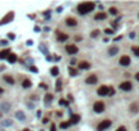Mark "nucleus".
<instances>
[{
	"label": "nucleus",
	"instance_id": "c756f323",
	"mask_svg": "<svg viewBox=\"0 0 139 131\" xmlns=\"http://www.w3.org/2000/svg\"><path fill=\"white\" fill-rule=\"evenodd\" d=\"M8 108H10V105H8V104H3V105H2V109L4 111V112H7Z\"/></svg>",
	"mask_w": 139,
	"mask_h": 131
},
{
	"label": "nucleus",
	"instance_id": "1a4fd4ad",
	"mask_svg": "<svg viewBox=\"0 0 139 131\" xmlns=\"http://www.w3.org/2000/svg\"><path fill=\"white\" fill-rule=\"evenodd\" d=\"M120 89L124 91H128L132 89V83L131 82H123V83H120Z\"/></svg>",
	"mask_w": 139,
	"mask_h": 131
},
{
	"label": "nucleus",
	"instance_id": "aec40b11",
	"mask_svg": "<svg viewBox=\"0 0 139 131\" xmlns=\"http://www.w3.org/2000/svg\"><path fill=\"white\" fill-rule=\"evenodd\" d=\"M138 108H139V106H138V104H132V105L130 106V109H131V112H132V113H136L138 111H139Z\"/></svg>",
	"mask_w": 139,
	"mask_h": 131
},
{
	"label": "nucleus",
	"instance_id": "bb28decb",
	"mask_svg": "<svg viewBox=\"0 0 139 131\" xmlns=\"http://www.w3.org/2000/svg\"><path fill=\"white\" fill-rule=\"evenodd\" d=\"M52 98H53V96H52V94H46L45 96V101H46V103H51Z\"/></svg>",
	"mask_w": 139,
	"mask_h": 131
},
{
	"label": "nucleus",
	"instance_id": "7c9ffc66",
	"mask_svg": "<svg viewBox=\"0 0 139 131\" xmlns=\"http://www.w3.org/2000/svg\"><path fill=\"white\" fill-rule=\"evenodd\" d=\"M59 104H60V105H66V106H67V105H68V103H67V101H66V100H63V98H61V100L59 101Z\"/></svg>",
	"mask_w": 139,
	"mask_h": 131
},
{
	"label": "nucleus",
	"instance_id": "4be33fe9",
	"mask_svg": "<svg viewBox=\"0 0 139 131\" xmlns=\"http://www.w3.org/2000/svg\"><path fill=\"white\" fill-rule=\"evenodd\" d=\"M56 90L57 91H61V79H57V82H56Z\"/></svg>",
	"mask_w": 139,
	"mask_h": 131
},
{
	"label": "nucleus",
	"instance_id": "58836bf2",
	"mask_svg": "<svg viewBox=\"0 0 139 131\" xmlns=\"http://www.w3.org/2000/svg\"><path fill=\"white\" fill-rule=\"evenodd\" d=\"M3 93V89H2V87H0V94H2Z\"/></svg>",
	"mask_w": 139,
	"mask_h": 131
},
{
	"label": "nucleus",
	"instance_id": "2eb2a0df",
	"mask_svg": "<svg viewBox=\"0 0 139 131\" xmlns=\"http://www.w3.org/2000/svg\"><path fill=\"white\" fill-rule=\"evenodd\" d=\"M79 120H80V116H79V115H72V116H71L70 123H71V124H76Z\"/></svg>",
	"mask_w": 139,
	"mask_h": 131
},
{
	"label": "nucleus",
	"instance_id": "393cba45",
	"mask_svg": "<svg viewBox=\"0 0 139 131\" xmlns=\"http://www.w3.org/2000/svg\"><path fill=\"white\" fill-rule=\"evenodd\" d=\"M70 124H71L70 122H61V123H60V127H61V128H67Z\"/></svg>",
	"mask_w": 139,
	"mask_h": 131
},
{
	"label": "nucleus",
	"instance_id": "0eeeda50",
	"mask_svg": "<svg viewBox=\"0 0 139 131\" xmlns=\"http://www.w3.org/2000/svg\"><path fill=\"white\" fill-rule=\"evenodd\" d=\"M130 63H131V59L128 57L127 55H124L120 57V66H124V67H127V66H130Z\"/></svg>",
	"mask_w": 139,
	"mask_h": 131
},
{
	"label": "nucleus",
	"instance_id": "e433bc0d",
	"mask_svg": "<svg viewBox=\"0 0 139 131\" xmlns=\"http://www.w3.org/2000/svg\"><path fill=\"white\" fill-rule=\"evenodd\" d=\"M135 79L139 81V72H136V75H135Z\"/></svg>",
	"mask_w": 139,
	"mask_h": 131
},
{
	"label": "nucleus",
	"instance_id": "f3484780",
	"mask_svg": "<svg viewBox=\"0 0 139 131\" xmlns=\"http://www.w3.org/2000/svg\"><path fill=\"white\" fill-rule=\"evenodd\" d=\"M94 18H95V21H102V19L107 18V14H105V12H98Z\"/></svg>",
	"mask_w": 139,
	"mask_h": 131
},
{
	"label": "nucleus",
	"instance_id": "f257e3e1",
	"mask_svg": "<svg viewBox=\"0 0 139 131\" xmlns=\"http://www.w3.org/2000/svg\"><path fill=\"white\" fill-rule=\"evenodd\" d=\"M94 7H95V4H94V3H92V2H85V3L78 4L76 10H78V12L80 14V15H85V14L92 12L93 10H94Z\"/></svg>",
	"mask_w": 139,
	"mask_h": 131
},
{
	"label": "nucleus",
	"instance_id": "ea45409f",
	"mask_svg": "<svg viewBox=\"0 0 139 131\" xmlns=\"http://www.w3.org/2000/svg\"><path fill=\"white\" fill-rule=\"evenodd\" d=\"M22 131H30V130H29V128H25V130H22Z\"/></svg>",
	"mask_w": 139,
	"mask_h": 131
},
{
	"label": "nucleus",
	"instance_id": "ddd939ff",
	"mask_svg": "<svg viewBox=\"0 0 139 131\" xmlns=\"http://www.w3.org/2000/svg\"><path fill=\"white\" fill-rule=\"evenodd\" d=\"M66 23L68 26H76V23H78V22H76V19H74V18H67L66 19Z\"/></svg>",
	"mask_w": 139,
	"mask_h": 131
},
{
	"label": "nucleus",
	"instance_id": "c9c22d12",
	"mask_svg": "<svg viewBox=\"0 0 139 131\" xmlns=\"http://www.w3.org/2000/svg\"><path fill=\"white\" fill-rule=\"evenodd\" d=\"M51 131H56V126H55V124L51 126Z\"/></svg>",
	"mask_w": 139,
	"mask_h": 131
},
{
	"label": "nucleus",
	"instance_id": "cd10ccee",
	"mask_svg": "<svg viewBox=\"0 0 139 131\" xmlns=\"http://www.w3.org/2000/svg\"><path fill=\"white\" fill-rule=\"evenodd\" d=\"M109 12H111L112 15H116V14H117V10L115 8V7H111V8H109Z\"/></svg>",
	"mask_w": 139,
	"mask_h": 131
},
{
	"label": "nucleus",
	"instance_id": "5701e85b",
	"mask_svg": "<svg viewBox=\"0 0 139 131\" xmlns=\"http://www.w3.org/2000/svg\"><path fill=\"white\" fill-rule=\"evenodd\" d=\"M70 75H71V76H76V75H78V71L74 70L72 67H70Z\"/></svg>",
	"mask_w": 139,
	"mask_h": 131
},
{
	"label": "nucleus",
	"instance_id": "9d476101",
	"mask_svg": "<svg viewBox=\"0 0 139 131\" xmlns=\"http://www.w3.org/2000/svg\"><path fill=\"white\" fill-rule=\"evenodd\" d=\"M57 40H59L60 42H64V41L68 40V36H67L66 33H63V32H57Z\"/></svg>",
	"mask_w": 139,
	"mask_h": 131
},
{
	"label": "nucleus",
	"instance_id": "4c0bfd02",
	"mask_svg": "<svg viewBox=\"0 0 139 131\" xmlns=\"http://www.w3.org/2000/svg\"><path fill=\"white\" fill-rule=\"evenodd\" d=\"M136 130L139 131V120H138V122H136Z\"/></svg>",
	"mask_w": 139,
	"mask_h": 131
},
{
	"label": "nucleus",
	"instance_id": "473e14b6",
	"mask_svg": "<svg viewBox=\"0 0 139 131\" xmlns=\"http://www.w3.org/2000/svg\"><path fill=\"white\" fill-rule=\"evenodd\" d=\"M116 131H127V128L126 127H124V126H120V127H119Z\"/></svg>",
	"mask_w": 139,
	"mask_h": 131
},
{
	"label": "nucleus",
	"instance_id": "6e6552de",
	"mask_svg": "<svg viewBox=\"0 0 139 131\" xmlns=\"http://www.w3.org/2000/svg\"><path fill=\"white\" fill-rule=\"evenodd\" d=\"M97 81H98L97 75L92 74V75H89L87 78H86V83H89V85H94V83H97Z\"/></svg>",
	"mask_w": 139,
	"mask_h": 131
},
{
	"label": "nucleus",
	"instance_id": "f704fd0d",
	"mask_svg": "<svg viewBox=\"0 0 139 131\" xmlns=\"http://www.w3.org/2000/svg\"><path fill=\"white\" fill-rule=\"evenodd\" d=\"M40 87H41V89H48V86L45 83H40Z\"/></svg>",
	"mask_w": 139,
	"mask_h": 131
},
{
	"label": "nucleus",
	"instance_id": "423d86ee",
	"mask_svg": "<svg viewBox=\"0 0 139 131\" xmlns=\"http://www.w3.org/2000/svg\"><path fill=\"white\" fill-rule=\"evenodd\" d=\"M109 87L111 86H101V87H98V90H97V93L100 96H109Z\"/></svg>",
	"mask_w": 139,
	"mask_h": 131
},
{
	"label": "nucleus",
	"instance_id": "9b49d317",
	"mask_svg": "<svg viewBox=\"0 0 139 131\" xmlns=\"http://www.w3.org/2000/svg\"><path fill=\"white\" fill-rule=\"evenodd\" d=\"M10 53H11V51H10V49H4V51H0V59H7Z\"/></svg>",
	"mask_w": 139,
	"mask_h": 131
},
{
	"label": "nucleus",
	"instance_id": "7ed1b4c3",
	"mask_svg": "<svg viewBox=\"0 0 139 131\" xmlns=\"http://www.w3.org/2000/svg\"><path fill=\"white\" fill-rule=\"evenodd\" d=\"M93 109H94V112L101 113V112H104V109H105V104L102 103V101H97V103H94Z\"/></svg>",
	"mask_w": 139,
	"mask_h": 131
},
{
	"label": "nucleus",
	"instance_id": "4468645a",
	"mask_svg": "<svg viewBox=\"0 0 139 131\" xmlns=\"http://www.w3.org/2000/svg\"><path fill=\"white\" fill-rule=\"evenodd\" d=\"M79 68H82V70H89V68H90V63H89V61H80V63H79Z\"/></svg>",
	"mask_w": 139,
	"mask_h": 131
},
{
	"label": "nucleus",
	"instance_id": "f03ea898",
	"mask_svg": "<svg viewBox=\"0 0 139 131\" xmlns=\"http://www.w3.org/2000/svg\"><path fill=\"white\" fill-rule=\"evenodd\" d=\"M111 126H112V122H111V120H109V119H105V120H102V122L97 126V131H104V130L109 128Z\"/></svg>",
	"mask_w": 139,
	"mask_h": 131
},
{
	"label": "nucleus",
	"instance_id": "72a5a7b5",
	"mask_svg": "<svg viewBox=\"0 0 139 131\" xmlns=\"http://www.w3.org/2000/svg\"><path fill=\"white\" fill-rule=\"evenodd\" d=\"M105 33H107V34H112L113 30H112V29H105Z\"/></svg>",
	"mask_w": 139,
	"mask_h": 131
},
{
	"label": "nucleus",
	"instance_id": "dca6fc26",
	"mask_svg": "<svg viewBox=\"0 0 139 131\" xmlns=\"http://www.w3.org/2000/svg\"><path fill=\"white\" fill-rule=\"evenodd\" d=\"M17 59H18V57H17L15 53H10L8 57H7V60H8L10 63H15V61H17Z\"/></svg>",
	"mask_w": 139,
	"mask_h": 131
},
{
	"label": "nucleus",
	"instance_id": "a878e982",
	"mask_svg": "<svg viewBox=\"0 0 139 131\" xmlns=\"http://www.w3.org/2000/svg\"><path fill=\"white\" fill-rule=\"evenodd\" d=\"M132 52L135 53V56H139V47H132Z\"/></svg>",
	"mask_w": 139,
	"mask_h": 131
},
{
	"label": "nucleus",
	"instance_id": "a211bd4d",
	"mask_svg": "<svg viewBox=\"0 0 139 131\" xmlns=\"http://www.w3.org/2000/svg\"><path fill=\"white\" fill-rule=\"evenodd\" d=\"M22 87H25V89H29V87H31V82L29 79H23L22 82Z\"/></svg>",
	"mask_w": 139,
	"mask_h": 131
},
{
	"label": "nucleus",
	"instance_id": "6ab92c4d",
	"mask_svg": "<svg viewBox=\"0 0 139 131\" xmlns=\"http://www.w3.org/2000/svg\"><path fill=\"white\" fill-rule=\"evenodd\" d=\"M4 81H6L7 83H11V85L14 83V78L11 75H4Z\"/></svg>",
	"mask_w": 139,
	"mask_h": 131
},
{
	"label": "nucleus",
	"instance_id": "2f4dec72",
	"mask_svg": "<svg viewBox=\"0 0 139 131\" xmlns=\"http://www.w3.org/2000/svg\"><path fill=\"white\" fill-rule=\"evenodd\" d=\"M113 94H115V89L111 86V87H109V96H113Z\"/></svg>",
	"mask_w": 139,
	"mask_h": 131
},
{
	"label": "nucleus",
	"instance_id": "f8f14e48",
	"mask_svg": "<svg viewBox=\"0 0 139 131\" xmlns=\"http://www.w3.org/2000/svg\"><path fill=\"white\" fill-rule=\"evenodd\" d=\"M117 52H119V48H117V47H111V48H109V49H108V53H109V56H115V55H116Z\"/></svg>",
	"mask_w": 139,
	"mask_h": 131
},
{
	"label": "nucleus",
	"instance_id": "c85d7f7f",
	"mask_svg": "<svg viewBox=\"0 0 139 131\" xmlns=\"http://www.w3.org/2000/svg\"><path fill=\"white\" fill-rule=\"evenodd\" d=\"M98 34H100V30H93V32H92V37H93V38H95Z\"/></svg>",
	"mask_w": 139,
	"mask_h": 131
},
{
	"label": "nucleus",
	"instance_id": "20e7f679",
	"mask_svg": "<svg viewBox=\"0 0 139 131\" xmlns=\"http://www.w3.org/2000/svg\"><path fill=\"white\" fill-rule=\"evenodd\" d=\"M66 51L70 53V55H75V53H78V47L74 45V44H68V45L66 47Z\"/></svg>",
	"mask_w": 139,
	"mask_h": 131
},
{
	"label": "nucleus",
	"instance_id": "412c9836",
	"mask_svg": "<svg viewBox=\"0 0 139 131\" xmlns=\"http://www.w3.org/2000/svg\"><path fill=\"white\" fill-rule=\"evenodd\" d=\"M51 74L52 75H59V68H57V67H52V68H51Z\"/></svg>",
	"mask_w": 139,
	"mask_h": 131
},
{
	"label": "nucleus",
	"instance_id": "39448f33",
	"mask_svg": "<svg viewBox=\"0 0 139 131\" xmlns=\"http://www.w3.org/2000/svg\"><path fill=\"white\" fill-rule=\"evenodd\" d=\"M12 18H14V12H12V11L7 12V15H6V17H4L3 19H0V25H6V23H8Z\"/></svg>",
	"mask_w": 139,
	"mask_h": 131
},
{
	"label": "nucleus",
	"instance_id": "b1692460",
	"mask_svg": "<svg viewBox=\"0 0 139 131\" xmlns=\"http://www.w3.org/2000/svg\"><path fill=\"white\" fill-rule=\"evenodd\" d=\"M17 118H18L19 120H22V122H23V120H25V115H23L22 112H17Z\"/></svg>",
	"mask_w": 139,
	"mask_h": 131
}]
</instances>
